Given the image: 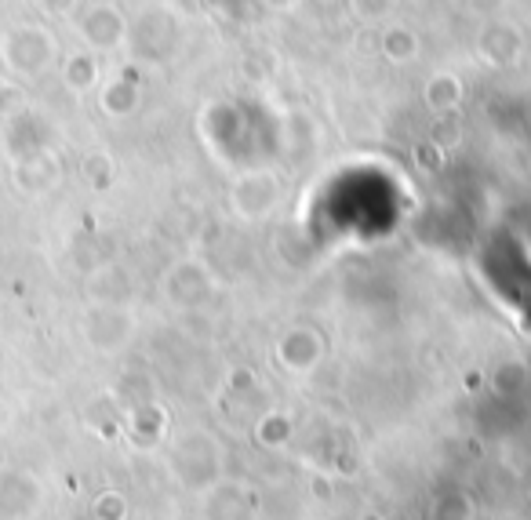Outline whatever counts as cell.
<instances>
[{
	"instance_id": "obj_3",
	"label": "cell",
	"mask_w": 531,
	"mask_h": 520,
	"mask_svg": "<svg viewBox=\"0 0 531 520\" xmlns=\"http://www.w3.org/2000/svg\"><path fill=\"white\" fill-rule=\"evenodd\" d=\"M66 77H70V84H91V77H95V66H91V59H73L70 70H66Z\"/></svg>"
},
{
	"instance_id": "obj_4",
	"label": "cell",
	"mask_w": 531,
	"mask_h": 520,
	"mask_svg": "<svg viewBox=\"0 0 531 520\" xmlns=\"http://www.w3.org/2000/svg\"><path fill=\"white\" fill-rule=\"evenodd\" d=\"M73 4H77V0H41V8L44 11H55V15H66Z\"/></svg>"
},
{
	"instance_id": "obj_1",
	"label": "cell",
	"mask_w": 531,
	"mask_h": 520,
	"mask_svg": "<svg viewBox=\"0 0 531 520\" xmlns=\"http://www.w3.org/2000/svg\"><path fill=\"white\" fill-rule=\"evenodd\" d=\"M55 51L59 48L48 37V30H41V26H15V30L0 37V66L11 77L33 80L55 62Z\"/></svg>"
},
{
	"instance_id": "obj_2",
	"label": "cell",
	"mask_w": 531,
	"mask_h": 520,
	"mask_svg": "<svg viewBox=\"0 0 531 520\" xmlns=\"http://www.w3.org/2000/svg\"><path fill=\"white\" fill-rule=\"evenodd\" d=\"M11 175H15V186H19V190L37 193L59 175V164L51 168V157H22V160H15Z\"/></svg>"
}]
</instances>
